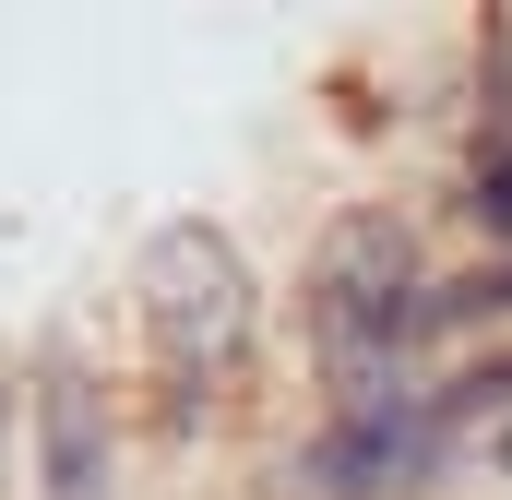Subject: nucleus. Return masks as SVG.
Returning a JSON list of instances; mask_svg holds the SVG:
<instances>
[{
	"label": "nucleus",
	"mask_w": 512,
	"mask_h": 500,
	"mask_svg": "<svg viewBox=\"0 0 512 500\" xmlns=\"http://www.w3.org/2000/svg\"><path fill=\"white\" fill-rule=\"evenodd\" d=\"M155 322H167V346H239V262L215 239H167L155 250Z\"/></svg>",
	"instance_id": "f257e3e1"
},
{
	"label": "nucleus",
	"mask_w": 512,
	"mask_h": 500,
	"mask_svg": "<svg viewBox=\"0 0 512 500\" xmlns=\"http://www.w3.org/2000/svg\"><path fill=\"white\" fill-rule=\"evenodd\" d=\"M48 453H60V500H96V429H84V393L72 381L48 393Z\"/></svg>",
	"instance_id": "f03ea898"
}]
</instances>
